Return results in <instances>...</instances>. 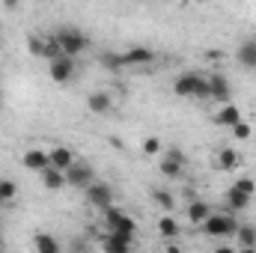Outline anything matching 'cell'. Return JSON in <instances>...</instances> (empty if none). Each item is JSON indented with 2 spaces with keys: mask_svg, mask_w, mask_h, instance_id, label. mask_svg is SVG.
Here are the masks:
<instances>
[{
  "mask_svg": "<svg viewBox=\"0 0 256 253\" xmlns=\"http://www.w3.org/2000/svg\"><path fill=\"white\" fill-rule=\"evenodd\" d=\"M212 253H238L236 248H230V244H220V248H214Z\"/></svg>",
  "mask_w": 256,
  "mask_h": 253,
  "instance_id": "33",
  "label": "cell"
},
{
  "mask_svg": "<svg viewBox=\"0 0 256 253\" xmlns=\"http://www.w3.org/2000/svg\"><path fill=\"white\" fill-rule=\"evenodd\" d=\"M0 253H3V242H0Z\"/></svg>",
  "mask_w": 256,
  "mask_h": 253,
  "instance_id": "37",
  "label": "cell"
},
{
  "mask_svg": "<svg viewBox=\"0 0 256 253\" xmlns=\"http://www.w3.org/2000/svg\"><path fill=\"white\" fill-rule=\"evenodd\" d=\"M212 214H214V208H212L206 200H191V206H188V224H194V226H202Z\"/></svg>",
  "mask_w": 256,
  "mask_h": 253,
  "instance_id": "13",
  "label": "cell"
},
{
  "mask_svg": "<svg viewBox=\"0 0 256 253\" xmlns=\"http://www.w3.org/2000/svg\"><path fill=\"white\" fill-rule=\"evenodd\" d=\"M86 200H90V206H96V208L102 212V208L114 206V188H110L108 182H92V185L86 188Z\"/></svg>",
  "mask_w": 256,
  "mask_h": 253,
  "instance_id": "6",
  "label": "cell"
},
{
  "mask_svg": "<svg viewBox=\"0 0 256 253\" xmlns=\"http://www.w3.org/2000/svg\"><path fill=\"white\" fill-rule=\"evenodd\" d=\"M200 78H202V74H196V72H182V74L173 80V92H176L179 98H196V84H200Z\"/></svg>",
  "mask_w": 256,
  "mask_h": 253,
  "instance_id": "7",
  "label": "cell"
},
{
  "mask_svg": "<svg viewBox=\"0 0 256 253\" xmlns=\"http://www.w3.org/2000/svg\"><path fill=\"white\" fill-rule=\"evenodd\" d=\"M74 78V60L72 57H60L57 63H51V80L54 84H68Z\"/></svg>",
  "mask_w": 256,
  "mask_h": 253,
  "instance_id": "14",
  "label": "cell"
},
{
  "mask_svg": "<svg viewBox=\"0 0 256 253\" xmlns=\"http://www.w3.org/2000/svg\"><path fill=\"white\" fill-rule=\"evenodd\" d=\"M33 253H60V238L51 232H36L33 236Z\"/></svg>",
  "mask_w": 256,
  "mask_h": 253,
  "instance_id": "18",
  "label": "cell"
},
{
  "mask_svg": "<svg viewBox=\"0 0 256 253\" xmlns=\"http://www.w3.org/2000/svg\"><path fill=\"white\" fill-rule=\"evenodd\" d=\"M0 108H3V90H0Z\"/></svg>",
  "mask_w": 256,
  "mask_h": 253,
  "instance_id": "36",
  "label": "cell"
},
{
  "mask_svg": "<svg viewBox=\"0 0 256 253\" xmlns=\"http://www.w3.org/2000/svg\"><path fill=\"white\" fill-rule=\"evenodd\" d=\"M102 250L104 253H131V242L116 236V232H104L102 236Z\"/></svg>",
  "mask_w": 256,
  "mask_h": 253,
  "instance_id": "16",
  "label": "cell"
},
{
  "mask_svg": "<svg viewBox=\"0 0 256 253\" xmlns=\"http://www.w3.org/2000/svg\"><path fill=\"white\" fill-rule=\"evenodd\" d=\"M236 238H238L242 248H256V226H250V224H238Z\"/></svg>",
  "mask_w": 256,
  "mask_h": 253,
  "instance_id": "26",
  "label": "cell"
},
{
  "mask_svg": "<svg viewBox=\"0 0 256 253\" xmlns=\"http://www.w3.org/2000/svg\"><path fill=\"white\" fill-rule=\"evenodd\" d=\"M92 182H96V173H92V167H90V164H84V161H78L72 170H66V188L86 190Z\"/></svg>",
  "mask_w": 256,
  "mask_h": 253,
  "instance_id": "3",
  "label": "cell"
},
{
  "mask_svg": "<svg viewBox=\"0 0 256 253\" xmlns=\"http://www.w3.org/2000/svg\"><path fill=\"white\" fill-rule=\"evenodd\" d=\"M126 212L120 208V206H108V208H102V220H104V226L108 230H114L116 224H120V218H122Z\"/></svg>",
  "mask_w": 256,
  "mask_h": 253,
  "instance_id": "27",
  "label": "cell"
},
{
  "mask_svg": "<svg viewBox=\"0 0 256 253\" xmlns=\"http://www.w3.org/2000/svg\"><path fill=\"white\" fill-rule=\"evenodd\" d=\"M45 42H48V39H42V36H33V33H30V36H27V51H30L33 57H45Z\"/></svg>",
  "mask_w": 256,
  "mask_h": 253,
  "instance_id": "28",
  "label": "cell"
},
{
  "mask_svg": "<svg viewBox=\"0 0 256 253\" xmlns=\"http://www.w3.org/2000/svg\"><path fill=\"white\" fill-rule=\"evenodd\" d=\"M98 63H102V68H104V72H114V74L126 68V66H122V54H120V51H102V54H98Z\"/></svg>",
  "mask_w": 256,
  "mask_h": 253,
  "instance_id": "23",
  "label": "cell"
},
{
  "mask_svg": "<svg viewBox=\"0 0 256 253\" xmlns=\"http://www.w3.org/2000/svg\"><path fill=\"white\" fill-rule=\"evenodd\" d=\"M158 232H161V238L176 242L179 232H182V226H179V220H176L173 214H161V218H158Z\"/></svg>",
  "mask_w": 256,
  "mask_h": 253,
  "instance_id": "20",
  "label": "cell"
},
{
  "mask_svg": "<svg viewBox=\"0 0 256 253\" xmlns=\"http://www.w3.org/2000/svg\"><path fill=\"white\" fill-rule=\"evenodd\" d=\"M158 170H161L164 179H179L182 170H185V152H182V149H170V152L161 158Z\"/></svg>",
  "mask_w": 256,
  "mask_h": 253,
  "instance_id": "4",
  "label": "cell"
},
{
  "mask_svg": "<svg viewBox=\"0 0 256 253\" xmlns=\"http://www.w3.org/2000/svg\"><path fill=\"white\" fill-rule=\"evenodd\" d=\"M242 120H244V116H242V108H238V104H232V102H230V104H224V108L214 114V126H218V128H230V131L238 126Z\"/></svg>",
  "mask_w": 256,
  "mask_h": 253,
  "instance_id": "10",
  "label": "cell"
},
{
  "mask_svg": "<svg viewBox=\"0 0 256 253\" xmlns=\"http://www.w3.org/2000/svg\"><path fill=\"white\" fill-rule=\"evenodd\" d=\"M149 196H152V202H155L164 214H173V212H176V196L167 188H149Z\"/></svg>",
  "mask_w": 256,
  "mask_h": 253,
  "instance_id": "15",
  "label": "cell"
},
{
  "mask_svg": "<svg viewBox=\"0 0 256 253\" xmlns=\"http://www.w3.org/2000/svg\"><path fill=\"white\" fill-rule=\"evenodd\" d=\"M250 134H254V128H250L248 120H242L238 126L232 128V137H236V140H250Z\"/></svg>",
  "mask_w": 256,
  "mask_h": 253,
  "instance_id": "32",
  "label": "cell"
},
{
  "mask_svg": "<svg viewBox=\"0 0 256 253\" xmlns=\"http://www.w3.org/2000/svg\"><path fill=\"white\" fill-rule=\"evenodd\" d=\"M48 158H51V167H54V170H60V173L72 170V167L78 164V158H74V152H72L68 146H54V149L48 152Z\"/></svg>",
  "mask_w": 256,
  "mask_h": 253,
  "instance_id": "12",
  "label": "cell"
},
{
  "mask_svg": "<svg viewBox=\"0 0 256 253\" xmlns=\"http://www.w3.org/2000/svg\"><path fill=\"white\" fill-rule=\"evenodd\" d=\"M238 253H256V248H242Z\"/></svg>",
  "mask_w": 256,
  "mask_h": 253,
  "instance_id": "35",
  "label": "cell"
},
{
  "mask_svg": "<svg viewBox=\"0 0 256 253\" xmlns=\"http://www.w3.org/2000/svg\"><path fill=\"white\" fill-rule=\"evenodd\" d=\"M60 57H63V51H60L57 39H54V36H48V42H45V60H48V63H57Z\"/></svg>",
  "mask_w": 256,
  "mask_h": 253,
  "instance_id": "31",
  "label": "cell"
},
{
  "mask_svg": "<svg viewBox=\"0 0 256 253\" xmlns=\"http://www.w3.org/2000/svg\"><path fill=\"white\" fill-rule=\"evenodd\" d=\"M21 164L27 167V170H33V173H45L48 167H51V158H48V152L45 149H27L24 152V158H21Z\"/></svg>",
  "mask_w": 256,
  "mask_h": 253,
  "instance_id": "9",
  "label": "cell"
},
{
  "mask_svg": "<svg viewBox=\"0 0 256 253\" xmlns=\"http://www.w3.org/2000/svg\"><path fill=\"white\" fill-rule=\"evenodd\" d=\"M155 60V51L146 45H131L128 51H122V66H149Z\"/></svg>",
  "mask_w": 256,
  "mask_h": 253,
  "instance_id": "11",
  "label": "cell"
},
{
  "mask_svg": "<svg viewBox=\"0 0 256 253\" xmlns=\"http://www.w3.org/2000/svg\"><path fill=\"white\" fill-rule=\"evenodd\" d=\"M218 170H224V173L238 170V152H236L232 146H224V149L218 152Z\"/></svg>",
  "mask_w": 256,
  "mask_h": 253,
  "instance_id": "21",
  "label": "cell"
},
{
  "mask_svg": "<svg viewBox=\"0 0 256 253\" xmlns=\"http://www.w3.org/2000/svg\"><path fill=\"white\" fill-rule=\"evenodd\" d=\"M86 110L96 114V116H108V114L114 110V98H110V92H104V90L90 92V96H86Z\"/></svg>",
  "mask_w": 256,
  "mask_h": 253,
  "instance_id": "8",
  "label": "cell"
},
{
  "mask_svg": "<svg viewBox=\"0 0 256 253\" xmlns=\"http://www.w3.org/2000/svg\"><path fill=\"white\" fill-rule=\"evenodd\" d=\"M224 202H226V212L238 214V212H244L250 206V196H244L242 190H236V188H226L224 190Z\"/></svg>",
  "mask_w": 256,
  "mask_h": 253,
  "instance_id": "17",
  "label": "cell"
},
{
  "mask_svg": "<svg viewBox=\"0 0 256 253\" xmlns=\"http://www.w3.org/2000/svg\"><path fill=\"white\" fill-rule=\"evenodd\" d=\"M42 185H45V190H63L66 188V173H60V170H54V167H48L45 173H42Z\"/></svg>",
  "mask_w": 256,
  "mask_h": 253,
  "instance_id": "22",
  "label": "cell"
},
{
  "mask_svg": "<svg viewBox=\"0 0 256 253\" xmlns=\"http://www.w3.org/2000/svg\"><path fill=\"white\" fill-rule=\"evenodd\" d=\"M200 230H202V236H208V238H232V236L238 232V218H236L232 212H214Z\"/></svg>",
  "mask_w": 256,
  "mask_h": 253,
  "instance_id": "2",
  "label": "cell"
},
{
  "mask_svg": "<svg viewBox=\"0 0 256 253\" xmlns=\"http://www.w3.org/2000/svg\"><path fill=\"white\" fill-rule=\"evenodd\" d=\"M164 253H182V248H179L176 242H170V244H167V250H164Z\"/></svg>",
  "mask_w": 256,
  "mask_h": 253,
  "instance_id": "34",
  "label": "cell"
},
{
  "mask_svg": "<svg viewBox=\"0 0 256 253\" xmlns=\"http://www.w3.org/2000/svg\"><path fill=\"white\" fill-rule=\"evenodd\" d=\"M236 190H242L244 196H250L254 200V194H256V179H250V176H242V179H236V185H232Z\"/></svg>",
  "mask_w": 256,
  "mask_h": 253,
  "instance_id": "30",
  "label": "cell"
},
{
  "mask_svg": "<svg viewBox=\"0 0 256 253\" xmlns=\"http://www.w3.org/2000/svg\"><path fill=\"white\" fill-rule=\"evenodd\" d=\"M15 196H18V182H15V179L0 176V208H3V206H9Z\"/></svg>",
  "mask_w": 256,
  "mask_h": 253,
  "instance_id": "25",
  "label": "cell"
},
{
  "mask_svg": "<svg viewBox=\"0 0 256 253\" xmlns=\"http://www.w3.org/2000/svg\"><path fill=\"white\" fill-rule=\"evenodd\" d=\"M140 149H143V155H161V149H164V143H161V137H146L143 143H140Z\"/></svg>",
  "mask_w": 256,
  "mask_h": 253,
  "instance_id": "29",
  "label": "cell"
},
{
  "mask_svg": "<svg viewBox=\"0 0 256 253\" xmlns=\"http://www.w3.org/2000/svg\"><path fill=\"white\" fill-rule=\"evenodd\" d=\"M236 60L244 66V68H256V39H244L236 48Z\"/></svg>",
  "mask_w": 256,
  "mask_h": 253,
  "instance_id": "19",
  "label": "cell"
},
{
  "mask_svg": "<svg viewBox=\"0 0 256 253\" xmlns=\"http://www.w3.org/2000/svg\"><path fill=\"white\" fill-rule=\"evenodd\" d=\"M0 45H3V36H0Z\"/></svg>",
  "mask_w": 256,
  "mask_h": 253,
  "instance_id": "38",
  "label": "cell"
},
{
  "mask_svg": "<svg viewBox=\"0 0 256 253\" xmlns=\"http://www.w3.org/2000/svg\"><path fill=\"white\" fill-rule=\"evenodd\" d=\"M108 232H116V236H122V238H128V242H131V238L137 236V220H134V218L126 212V214L120 218V224H116L114 230H108Z\"/></svg>",
  "mask_w": 256,
  "mask_h": 253,
  "instance_id": "24",
  "label": "cell"
},
{
  "mask_svg": "<svg viewBox=\"0 0 256 253\" xmlns=\"http://www.w3.org/2000/svg\"><path fill=\"white\" fill-rule=\"evenodd\" d=\"M208 90H212V98H214L220 108L232 102V86H230V80L224 78V72H214V74H208Z\"/></svg>",
  "mask_w": 256,
  "mask_h": 253,
  "instance_id": "5",
  "label": "cell"
},
{
  "mask_svg": "<svg viewBox=\"0 0 256 253\" xmlns=\"http://www.w3.org/2000/svg\"><path fill=\"white\" fill-rule=\"evenodd\" d=\"M51 36L57 39V45H60L63 57H72V60H78V57L90 48V36H86V33H80L78 27H57Z\"/></svg>",
  "mask_w": 256,
  "mask_h": 253,
  "instance_id": "1",
  "label": "cell"
}]
</instances>
